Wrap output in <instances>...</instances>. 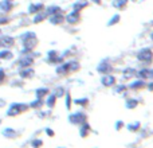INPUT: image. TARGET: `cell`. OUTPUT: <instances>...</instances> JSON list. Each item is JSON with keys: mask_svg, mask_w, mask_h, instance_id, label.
I'll return each instance as SVG.
<instances>
[{"mask_svg": "<svg viewBox=\"0 0 153 148\" xmlns=\"http://www.w3.org/2000/svg\"><path fill=\"white\" fill-rule=\"evenodd\" d=\"M22 42H23L26 49L31 50L35 44H36V35H35L34 32H26L24 35L22 37Z\"/></svg>", "mask_w": 153, "mask_h": 148, "instance_id": "6da1fadb", "label": "cell"}, {"mask_svg": "<svg viewBox=\"0 0 153 148\" xmlns=\"http://www.w3.org/2000/svg\"><path fill=\"white\" fill-rule=\"evenodd\" d=\"M137 59L140 62H146V63H150L153 61V53L150 49H143L140 50V53L137 54Z\"/></svg>", "mask_w": 153, "mask_h": 148, "instance_id": "7a4b0ae2", "label": "cell"}, {"mask_svg": "<svg viewBox=\"0 0 153 148\" xmlns=\"http://www.w3.org/2000/svg\"><path fill=\"white\" fill-rule=\"evenodd\" d=\"M68 121L75 124V125H81V124L86 123V116L83 113H74V115H71L68 117Z\"/></svg>", "mask_w": 153, "mask_h": 148, "instance_id": "3957f363", "label": "cell"}, {"mask_svg": "<svg viewBox=\"0 0 153 148\" xmlns=\"http://www.w3.org/2000/svg\"><path fill=\"white\" fill-rule=\"evenodd\" d=\"M65 19L70 24H77V23H79V20H81V14H79V11L73 9V12H70Z\"/></svg>", "mask_w": 153, "mask_h": 148, "instance_id": "277c9868", "label": "cell"}, {"mask_svg": "<svg viewBox=\"0 0 153 148\" xmlns=\"http://www.w3.org/2000/svg\"><path fill=\"white\" fill-rule=\"evenodd\" d=\"M26 109H27V106H26V105H20V104H14L12 106L9 108V110H8V115H9V116H16V115H19L20 112L26 110Z\"/></svg>", "mask_w": 153, "mask_h": 148, "instance_id": "5b68a950", "label": "cell"}, {"mask_svg": "<svg viewBox=\"0 0 153 148\" xmlns=\"http://www.w3.org/2000/svg\"><path fill=\"white\" fill-rule=\"evenodd\" d=\"M49 20H50L51 24H61L65 20V18H63V15H61V12H58V14H54V15L49 16Z\"/></svg>", "mask_w": 153, "mask_h": 148, "instance_id": "8992f818", "label": "cell"}, {"mask_svg": "<svg viewBox=\"0 0 153 148\" xmlns=\"http://www.w3.org/2000/svg\"><path fill=\"white\" fill-rule=\"evenodd\" d=\"M47 61L50 63H55V62H62V58L58 55V53L55 50H52V51L49 53V55H47Z\"/></svg>", "mask_w": 153, "mask_h": 148, "instance_id": "52a82bcc", "label": "cell"}, {"mask_svg": "<svg viewBox=\"0 0 153 148\" xmlns=\"http://www.w3.org/2000/svg\"><path fill=\"white\" fill-rule=\"evenodd\" d=\"M137 77H140L141 79H144V78H153V70H148V69H143V70H140L136 73Z\"/></svg>", "mask_w": 153, "mask_h": 148, "instance_id": "ba28073f", "label": "cell"}, {"mask_svg": "<svg viewBox=\"0 0 153 148\" xmlns=\"http://www.w3.org/2000/svg\"><path fill=\"white\" fill-rule=\"evenodd\" d=\"M0 9H2L3 12H8V11L12 9V3H11V0H3V2H0Z\"/></svg>", "mask_w": 153, "mask_h": 148, "instance_id": "9c48e42d", "label": "cell"}, {"mask_svg": "<svg viewBox=\"0 0 153 148\" xmlns=\"http://www.w3.org/2000/svg\"><path fill=\"white\" fill-rule=\"evenodd\" d=\"M101 82L105 85V86H113L115 84V78L113 75H105L102 79H101Z\"/></svg>", "mask_w": 153, "mask_h": 148, "instance_id": "30bf717a", "label": "cell"}, {"mask_svg": "<svg viewBox=\"0 0 153 148\" xmlns=\"http://www.w3.org/2000/svg\"><path fill=\"white\" fill-rule=\"evenodd\" d=\"M12 44H14V39L11 37H3L0 39V46H3V47H9Z\"/></svg>", "mask_w": 153, "mask_h": 148, "instance_id": "8fae6325", "label": "cell"}, {"mask_svg": "<svg viewBox=\"0 0 153 148\" xmlns=\"http://www.w3.org/2000/svg\"><path fill=\"white\" fill-rule=\"evenodd\" d=\"M98 72L99 73H110L112 72V66L109 62H102L99 66H98Z\"/></svg>", "mask_w": 153, "mask_h": 148, "instance_id": "7c38bea8", "label": "cell"}, {"mask_svg": "<svg viewBox=\"0 0 153 148\" xmlns=\"http://www.w3.org/2000/svg\"><path fill=\"white\" fill-rule=\"evenodd\" d=\"M113 7L114 8H117V9H122V8H125L126 7V4H128V0H113Z\"/></svg>", "mask_w": 153, "mask_h": 148, "instance_id": "4fadbf2b", "label": "cell"}, {"mask_svg": "<svg viewBox=\"0 0 153 148\" xmlns=\"http://www.w3.org/2000/svg\"><path fill=\"white\" fill-rule=\"evenodd\" d=\"M43 9V4L39 3V4H31L30 8H28V12L30 14H36V12H40Z\"/></svg>", "mask_w": 153, "mask_h": 148, "instance_id": "5bb4252c", "label": "cell"}, {"mask_svg": "<svg viewBox=\"0 0 153 148\" xmlns=\"http://www.w3.org/2000/svg\"><path fill=\"white\" fill-rule=\"evenodd\" d=\"M136 70L134 69H132V67H129V69H126V70H124V73H122V77H124V79H130L132 77H134L136 75Z\"/></svg>", "mask_w": 153, "mask_h": 148, "instance_id": "9a60e30c", "label": "cell"}, {"mask_svg": "<svg viewBox=\"0 0 153 148\" xmlns=\"http://www.w3.org/2000/svg\"><path fill=\"white\" fill-rule=\"evenodd\" d=\"M89 2L87 0H78V2L74 4V9L75 11H79V9H83L85 7H87Z\"/></svg>", "mask_w": 153, "mask_h": 148, "instance_id": "2e32d148", "label": "cell"}, {"mask_svg": "<svg viewBox=\"0 0 153 148\" xmlns=\"http://www.w3.org/2000/svg\"><path fill=\"white\" fill-rule=\"evenodd\" d=\"M58 12H61V8H59V7H56V6H51V7H49V8L46 9L47 16H51V15L58 14Z\"/></svg>", "mask_w": 153, "mask_h": 148, "instance_id": "e0dca14e", "label": "cell"}, {"mask_svg": "<svg viewBox=\"0 0 153 148\" xmlns=\"http://www.w3.org/2000/svg\"><path fill=\"white\" fill-rule=\"evenodd\" d=\"M70 72V67H68V63H63L61 66H58V69H56V73L58 74H66Z\"/></svg>", "mask_w": 153, "mask_h": 148, "instance_id": "ac0fdd59", "label": "cell"}, {"mask_svg": "<svg viewBox=\"0 0 153 148\" xmlns=\"http://www.w3.org/2000/svg\"><path fill=\"white\" fill-rule=\"evenodd\" d=\"M89 131H90L89 124H86V123L81 124V136H82V137H86L87 133H89Z\"/></svg>", "mask_w": 153, "mask_h": 148, "instance_id": "d6986e66", "label": "cell"}, {"mask_svg": "<svg viewBox=\"0 0 153 148\" xmlns=\"http://www.w3.org/2000/svg\"><path fill=\"white\" fill-rule=\"evenodd\" d=\"M31 65H32V58L31 57H26V58H23L22 62H20V66H23V67H28Z\"/></svg>", "mask_w": 153, "mask_h": 148, "instance_id": "ffe728a7", "label": "cell"}, {"mask_svg": "<svg viewBox=\"0 0 153 148\" xmlns=\"http://www.w3.org/2000/svg\"><path fill=\"white\" fill-rule=\"evenodd\" d=\"M68 63V67H70V72H77L78 69H79V63L77 62V61H70V62H67Z\"/></svg>", "mask_w": 153, "mask_h": 148, "instance_id": "44dd1931", "label": "cell"}, {"mask_svg": "<svg viewBox=\"0 0 153 148\" xmlns=\"http://www.w3.org/2000/svg\"><path fill=\"white\" fill-rule=\"evenodd\" d=\"M146 84H145V81H143V79H138V81H136L134 84H132L130 86L133 88V89H141V88H144Z\"/></svg>", "mask_w": 153, "mask_h": 148, "instance_id": "7402d4cb", "label": "cell"}, {"mask_svg": "<svg viewBox=\"0 0 153 148\" xmlns=\"http://www.w3.org/2000/svg\"><path fill=\"white\" fill-rule=\"evenodd\" d=\"M55 102H56V96H55V94L49 96V98H47V105H49L50 108H52V106L55 105Z\"/></svg>", "mask_w": 153, "mask_h": 148, "instance_id": "603a6c76", "label": "cell"}, {"mask_svg": "<svg viewBox=\"0 0 153 148\" xmlns=\"http://www.w3.org/2000/svg\"><path fill=\"white\" fill-rule=\"evenodd\" d=\"M50 93V90L49 89H46V88H42V89H38L36 90V96L40 98V97H43V96H46V94H49Z\"/></svg>", "mask_w": 153, "mask_h": 148, "instance_id": "cb8c5ba5", "label": "cell"}, {"mask_svg": "<svg viewBox=\"0 0 153 148\" xmlns=\"http://www.w3.org/2000/svg\"><path fill=\"white\" fill-rule=\"evenodd\" d=\"M136 106H137V100L130 98V100H128V101H126V108L132 109V108H136Z\"/></svg>", "mask_w": 153, "mask_h": 148, "instance_id": "d4e9b609", "label": "cell"}, {"mask_svg": "<svg viewBox=\"0 0 153 148\" xmlns=\"http://www.w3.org/2000/svg\"><path fill=\"white\" fill-rule=\"evenodd\" d=\"M47 16V14H36L35 15V19H34V23H39V22L44 20Z\"/></svg>", "mask_w": 153, "mask_h": 148, "instance_id": "484cf974", "label": "cell"}, {"mask_svg": "<svg viewBox=\"0 0 153 148\" xmlns=\"http://www.w3.org/2000/svg\"><path fill=\"white\" fill-rule=\"evenodd\" d=\"M20 75L24 77V78H26V77H32V75H34V70H32V69H24V70L20 73Z\"/></svg>", "mask_w": 153, "mask_h": 148, "instance_id": "4316f807", "label": "cell"}, {"mask_svg": "<svg viewBox=\"0 0 153 148\" xmlns=\"http://www.w3.org/2000/svg\"><path fill=\"white\" fill-rule=\"evenodd\" d=\"M128 128H129V131H132V132H133V131H137V129L140 128V123H133V124H129V127H128Z\"/></svg>", "mask_w": 153, "mask_h": 148, "instance_id": "83f0119b", "label": "cell"}, {"mask_svg": "<svg viewBox=\"0 0 153 148\" xmlns=\"http://www.w3.org/2000/svg\"><path fill=\"white\" fill-rule=\"evenodd\" d=\"M75 104H78V105H83V106H85V105L89 104V100H87V98H82V100L79 98V100H75Z\"/></svg>", "mask_w": 153, "mask_h": 148, "instance_id": "f1b7e54d", "label": "cell"}, {"mask_svg": "<svg viewBox=\"0 0 153 148\" xmlns=\"http://www.w3.org/2000/svg\"><path fill=\"white\" fill-rule=\"evenodd\" d=\"M117 22H120V15H114V16H113V19L109 22V26H112V24H115Z\"/></svg>", "mask_w": 153, "mask_h": 148, "instance_id": "f546056e", "label": "cell"}, {"mask_svg": "<svg viewBox=\"0 0 153 148\" xmlns=\"http://www.w3.org/2000/svg\"><path fill=\"white\" fill-rule=\"evenodd\" d=\"M66 102H67V104H66V108L70 109V108H71V97H70V94L66 96Z\"/></svg>", "mask_w": 153, "mask_h": 148, "instance_id": "4dcf8cb0", "label": "cell"}, {"mask_svg": "<svg viewBox=\"0 0 153 148\" xmlns=\"http://www.w3.org/2000/svg\"><path fill=\"white\" fill-rule=\"evenodd\" d=\"M42 144H43V141H42V140H35V141H32V145H34L35 148H39Z\"/></svg>", "mask_w": 153, "mask_h": 148, "instance_id": "1f68e13d", "label": "cell"}, {"mask_svg": "<svg viewBox=\"0 0 153 148\" xmlns=\"http://www.w3.org/2000/svg\"><path fill=\"white\" fill-rule=\"evenodd\" d=\"M55 96H56V97H58V96L62 97V96H63V89H62V88H61V89L58 88V89H56V94H55Z\"/></svg>", "mask_w": 153, "mask_h": 148, "instance_id": "d6a6232c", "label": "cell"}, {"mask_svg": "<svg viewBox=\"0 0 153 148\" xmlns=\"http://www.w3.org/2000/svg\"><path fill=\"white\" fill-rule=\"evenodd\" d=\"M42 105V100H38V101H35L34 104H32V106L34 108H36V106H40Z\"/></svg>", "mask_w": 153, "mask_h": 148, "instance_id": "836d02e7", "label": "cell"}, {"mask_svg": "<svg viewBox=\"0 0 153 148\" xmlns=\"http://www.w3.org/2000/svg\"><path fill=\"white\" fill-rule=\"evenodd\" d=\"M122 90H125V86H120L118 89H117V93H121Z\"/></svg>", "mask_w": 153, "mask_h": 148, "instance_id": "e575fe53", "label": "cell"}, {"mask_svg": "<svg viewBox=\"0 0 153 148\" xmlns=\"http://www.w3.org/2000/svg\"><path fill=\"white\" fill-rule=\"evenodd\" d=\"M3 78H4V73L3 70H0V81H3Z\"/></svg>", "mask_w": 153, "mask_h": 148, "instance_id": "d590c367", "label": "cell"}, {"mask_svg": "<svg viewBox=\"0 0 153 148\" xmlns=\"http://www.w3.org/2000/svg\"><path fill=\"white\" fill-rule=\"evenodd\" d=\"M121 127H122V123H121V121H118V123H117V127H115V128H117V129H120Z\"/></svg>", "mask_w": 153, "mask_h": 148, "instance_id": "8d00e7d4", "label": "cell"}, {"mask_svg": "<svg viewBox=\"0 0 153 148\" xmlns=\"http://www.w3.org/2000/svg\"><path fill=\"white\" fill-rule=\"evenodd\" d=\"M46 132H47V133H49V135H51V136H54V132H52L51 129H49V128H47V129H46Z\"/></svg>", "mask_w": 153, "mask_h": 148, "instance_id": "74e56055", "label": "cell"}, {"mask_svg": "<svg viewBox=\"0 0 153 148\" xmlns=\"http://www.w3.org/2000/svg\"><path fill=\"white\" fill-rule=\"evenodd\" d=\"M148 89H149V90H153V82L148 85Z\"/></svg>", "mask_w": 153, "mask_h": 148, "instance_id": "f35d334b", "label": "cell"}, {"mask_svg": "<svg viewBox=\"0 0 153 148\" xmlns=\"http://www.w3.org/2000/svg\"><path fill=\"white\" fill-rule=\"evenodd\" d=\"M91 2H94V3H97V4H99V3H101V0H91Z\"/></svg>", "mask_w": 153, "mask_h": 148, "instance_id": "ab89813d", "label": "cell"}]
</instances>
